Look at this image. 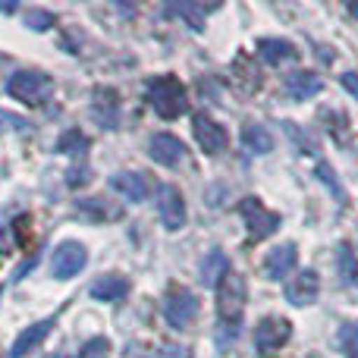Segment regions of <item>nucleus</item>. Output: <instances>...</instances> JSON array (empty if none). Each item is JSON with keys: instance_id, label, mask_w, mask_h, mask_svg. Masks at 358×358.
Segmentation results:
<instances>
[{"instance_id": "16", "label": "nucleus", "mask_w": 358, "mask_h": 358, "mask_svg": "<svg viewBox=\"0 0 358 358\" xmlns=\"http://www.w3.org/2000/svg\"><path fill=\"white\" fill-rule=\"evenodd\" d=\"M54 321H57V317L50 315V317H44V321H38V324H31V327H25L22 334L16 336V343H13L10 358H25L35 346H41L44 336H48V334H50V327H54Z\"/></svg>"}, {"instance_id": "31", "label": "nucleus", "mask_w": 358, "mask_h": 358, "mask_svg": "<svg viewBox=\"0 0 358 358\" xmlns=\"http://www.w3.org/2000/svg\"><path fill=\"white\" fill-rule=\"evenodd\" d=\"M0 123H3V126H0V129H6V126H13V129H22V126H25V120H22V117H13V113H3V110H0Z\"/></svg>"}, {"instance_id": "32", "label": "nucleus", "mask_w": 358, "mask_h": 358, "mask_svg": "<svg viewBox=\"0 0 358 358\" xmlns=\"http://www.w3.org/2000/svg\"><path fill=\"white\" fill-rule=\"evenodd\" d=\"M161 358H192V352L185 346H167L161 352Z\"/></svg>"}, {"instance_id": "24", "label": "nucleus", "mask_w": 358, "mask_h": 358, "mask_svg": "<svg viewBox=\"0 0 358 358\" xmlns=\"http://www.w3.org/2000/svg\"><path fill=\"white\" fill-rule=\"evenodd\" d=\"M336 340H340L343 355H346V358H358V324L355 321L340 324V334H336Z\"/></svg>"}, {"instance_id": "33", "label": "nucleus", "mask_w": 358, "mask_h": 358, "mask_svg": "<svg viewBox=\"0 0 358 358\" xmlns=\"http://www.w3.org/2000/svg\"><path fill=\"white\" fill-rule=\"evenodd\" d=\"M0 292H3V289H0Z\"/></svg>"}, {"instance_id": "28", "label": "nucleus", "mask_w": 358, "mask_h": 358, "mask_svg": "<svg viewBox=\"0 0 358 358\" xmlns=\"http://www.w3.org/2000/svg\"><path fill=\"white\" fill-rule=\"evenodd\" d=\"M283 126H286V136H289L292 142H299V145H302V155H311V138L305 136V132L299 129L296 123H283Z\"/></svg>"}, {"instance_id": "8", "label": "nucleus", "mask_w": 358, "mask_h": 358, "mask_svg": "<svg viewBox=\"0 0 358 358\" xmlns=\"http://www.w3.org/2000/svg\"><path fill=\"white\" fill-rule=\"evenodd\" d=\"M192 136H195L198 148H201L204 155H220L229 145L227 129H223L217 120H210L208 113H195V117H192Z\"/></svg>"}, {"instance_id": "14", "label": "nucleus", "mask_w": 358, "mask_h": 358, "mask_svg": "<svg viewBox=\"0 0 358 358\" xmlns=\"http://www.w3.org/2000/svg\"><path fill=\"white\" fill-rule=\"evenodd\" d=\"M283 88H286V94H289V98L308 101V98H315V94L321 92L324 82H321V76L311 73V69H292V73L283 76Z\"/></svg>"}, {"instance_id": "10", "label": "nucleus", "mask_w": 358, "mask_h": 358, "mask_svg": "<svg viewBox=\"0 0 358 358\" xmlns=\"http://www.w3.org/2000/svg\"><path fill=\"white\" fill-rule=\"evenodd\" d=\"M286 302L296 305V308H308L311 302L317 299V292H321V280H317V273L311 271V267H305V271H299L296 277L286 283Z\"/></svg>"}, {"instance_id": "15", "label": "nucleus", "mask_w": 358, "mask_h": 358, "mask_svg": "<svg viewBox=\"0 0 358 358\" xmlns=\"http://www.w3.org/2000/svg\"><path fill=\"white\" fill-rule=\"evenodd\" d=\"M296 261H299V248L292 242H283L277 245L264 261V273L267 280H286L292 271H296Z\"/></svg>"}, {"instance_id": "21", "label": "nucleus", "mask_w": 358, "mask_h": 358, "mask_svg": "<svg viewBox=\"0 0 358 358\" xmlns=\"http://www.w3.org/2000/svg\"><path fill=\"white\" fill-rule=\"evenodd\" d=\"M242 145H245V151H252V155H271L273 136H271V129H264L261 123H248V126H242Z\"/></svg>"}, {"instance_id": "30", "label": "nucleus", "mask_w": 358, "mask_h": 358, "mask_svg": "<svg viewBox=\"0 0 358 358\" xmlns=\"http://www.w3.org/2000/svg\"><path fill=\"white\" fill-rule=\"evenodd\" d=\"M340 85L346 88V94H352V98L358 101V73H352V69H349V73H343L340 76Z\"/></svg>"}, {"instance_id": "22", "label": "nucleus", "mask_w": 358, "mask_h": 358, "mask_svg": "<svg viewBox=\"0 0 358 358\" xmlns=\"http://www.w3.org/2000/svg\"><path fill=\"white\" fill-rule=\"evenodd\" d=\"M336 273H340L343 286H358V258L349 245L336 248Z\"/></svg>"}, {"instance_id": "18", "label": "nucleus", "mask_w": 358, "mask_h": 358, "mask_svg": "<svg viewBox=\"0 0 358 358\" xmlns=\"http://www.w3.org/2000/svg\"><path fill=\"white\" fill-rule=\"evenodd\" d=\"M92 299H98V302H120V299L129 292V280L120 277V273H104V277H98L92 283Z\"/></svg>"}, {"instance_id": "12", "label": "nucleus", "mask_w": 358, "mask_h": 358, "mask_svg": "<svg viewBox=\"0 0 358 358\" xmlns=\"http://www.w3.org/2000/svg\"><path fill=\"white\" fill-rule=\"evenodd\" d=\"M148 155H151V161L161 164V167H176L185 155V145L179 142L173 132H155V136L148 138Z\"/></svg>"}, {"instance_id": "13", "label": "nucleus", "mask_w": 358, "mask_h": 358, "mask_svg": "<svg viewBox=\"0 0 358 358\" xmlns=\"http://www.w3.org/2000/svg\"><path fill=\"white\" fill-rule=\"evenodd\" d=\"M110 189L120 192V195L126 198V201H145L151 192V182L145 173H138V170H123V173H113L110 176Z\"/></svg>"}, {"instance_id": "7", "label": "nucleus", "mask_w": 358, "mask_h": 358, "mask_svg": "<svg viewBox=\"0 0 358 358\" xmlns=\"http://www.w3.org/2000/svg\"><path fill=\"white\" fill-rule=\"evenodd\" d=\"M88 264V248L76 239H66L54 248V261H50V271L57 280H73L82 267Z\"/></svg>"}, {"instance_id": "11", "label": "nucleus", "mask_w": 358, "mask_h": 358, "mask_svg": "<svg viewBox=\"0 0 358 358\" xmlns=\"http://www.w3.org/2000/svg\"><path fill=\"white\" fill-rule=\"evenodd\" d=\"M92 120L101 126V129H117L120 126V98L113 88H94Z\"/></svg>"}, {"instance_id": "4", "label": "nucleus", "mask_w": 358, "mask_h": 358, "mask_svg": "<svg viewBox=\"0 0 358 358\" xmlns=\"http://www.w3.org/2000/svg\"><path fill=\"white\" fill-rule=\"evenodd\" d=\"M239 214H242V220H245V229H248V236H252V242H261V239H267L271 233H277L280 220H283L277 210L264 208V204H261V198H255V195L242 198V201H239Z\"/></svg>"}, {"instance_id": "6", "label": "nucleus", "mask_w": 358, "mask_h": 358, "mask_svg": "<svg viewBox=\"0 0 358 358\" xmlns=\"http://www.w3.org/2000/svg\"><path fill=\"white\" fill-rule=\"evenodd\" d=\"M289 336H292V324L286 317H277V315L261 317L258 327H255V349L261 355H271L277 349H283L289 343Z\"/></svg>"}, {"instance_id": "26", "label": "nucleus", "mask_w": 358, "mask_h": 358, "mask_svg": "<svg viewBox=\"0 0 358 358\" xmlns=\"http://www.w3.org/2000/svg\"><path fill=\"white\" fill-rule=\"evenodd\" d=\"M110 355V343L104 340V336H94V340H88L85 346H82L79 358H107Z\"/></svg>"}, {"instance_id": "20", "label": "nucleus", "mask_w": 358, "mask_h": 358, "mask_svg": "<svg viewBox=\"0 0 358 358\" xmlns=\"http://www.w3.org/2000/svg\"><path fill=\"white\" fill-rule=\"evenodd\" d=\"M76 210L92 223H107V220H120L123 217V210L117 204H110L107 198H85V201L76 204Z\"/></svg>"}, {"instance_id": "25", "label": "nucleus", "mask_w": 358, "mask_h": 358, "mask_svg": "<svg viewBox=\"0 0 358 358\" xmlns=\"http://www.w3.org/2000/svg\"><path fill=\"white\" fill-rule=\"evenodd\" d=\"M167 13H179L182 19H189V29H195V31H201L204 25H201V16H204V10H198V6H192V3H179V6H170Z\"/></svg>"}, {"instance_id": "29", "label": "nucleus", "mask_w": 358, "mask_h": 358, "mask_svg": "<svg viewBox=\"0 0 358 358\" xmlns=\"http://www.w3.org/2000/svg\"><path fill=\"white\" fill-rule=\"evenodd\" d=\"M317 179H324V182L334 189V195H340L343 198V189H340V182H336V176H334V170L327 167V164H317Z\"/></svg>"}, {"instance_id": "19", "label": "nucleus", "mask_w": 358, "mask_h": 358, "mask_svg": "<svg viewBox=\"0 0 358 358\" xmlns=\"http://www.w3.org/2000/svg\"><path fill=\"white\" fill-rule=\"evenodd\" d=\"M229 273V258L220 252V248H214V252H208L201 258V267H198V277H201V283L204 286H220L223 283V277Z\"/></svg>"}, {"instance_id": "3", "label": "nucleus", "mask_w": 358, "mask_h": 358, "mask_svg": "<svg viewBox=\"0 0 358 358\" xmlns=\"http://www.w3.org/2000/svg\"><path fill=\"white\" fill-rule=\"evenodd\" d=\"M148 104L155 107L157 117L164 120H176L185 113L189 101H185V88L176 76H157L148 82Z\"/></svg>"}, {"instance_id": "5", "label": "nucleus", "mask_w": 358, "mask_h": 358, "mask_svg": "<svg viewBox=\"0 0 358 358\" xmlns=\"http://www.w3.org/2000/svg\"><path fill=\"white\" fill-rule=\"evenodd\" d=\"M198 317V299L192 289L185 286H170L167 296H164V321L173 330H185L192 321Z\"/></svg>"}, {"instance_id": "2", "label": "nucleus", "mask_w": 358, "mask_h": 358, "mask_svg": "<svg viewBox=\"0 0 358 358\" xmlns=\"http://www.w3.org/2000/svg\"><path fill=\"white\" fill-rule=\"evenodd\" d=\"M6 94L25 107H41L54 94V82L48 73H38V69H16L6 79Z\"/></svg>"}, {"instance_id": "27", "label": "nucleus", "mask_w": 358, "mask_h": 358, "mask_svg": "<svg viewBox=\"0 0 358 358\" xmlns=\"http://www.w3.org/2000/svg\"><path fill=\"white\" fill-rule=\"evenodd\" d=\"M25 22H29V29L44 31V29H50V25L57 22V16L54 13H48V10H31L29 16H25Z\"/></svg>"}, {"instance_id": "23", "label": "nucleus", "mask_w": 358, "mask_h": 358, "mask_svg": "<svg viewBox=\"0 0 358 358\" xmlns=\"http://www.w3.org/2000/svg\"><path fill=\"white\" fill-rule=\"evenodd\" d=\"M88 136L82 129H66L60 138H57V151L60 155H69V157H82V155H88Z\"/></svg>"}, {"instance_id": "17", "label": "nucleus", "mask_w": 358, "mask_h": 358, "mask_svg": "<svg viewBox=\"0 0 358 358\" xmlns=\"http://www.w3.org/2000/svg\"><path fill=\"white\" fill-rule=\"evenodd\" d=\"M258 57L271 66H280V63H289L299 60V48L286 38H261L258 41Z\"/></svg>"}, {"instance_id": "1", "label": "nucleus", "mask_w": 358, "mask_h": 358, "mask_svg": "<svg viewBox=\"0 0 358 358\" xmlns=\"http://www.w3.org/2000/svg\"><path fill=\"white\" fill-rule=\"evenodd\" d=\"M245 299H248L245 277L229 271L223 277V283L217 286V343H220V349H227L239 336L242 317H245Z\"/></svg>"}, {"instance_id": "9", "label": "nucleus", "mask_w": 358, "mask_h": 358, "mask_svg": "<svg viewBox=\"0 0 358 358\" xmlns=\"http://www.w3.org/2000/svg\"><path fill=\"white\" fill-rule=\"evenodd\" d=\"M157 214H161V223L170 233L185 227V201L176 185H170V182L157 185Z\"/></svg>"}]
</instances>
